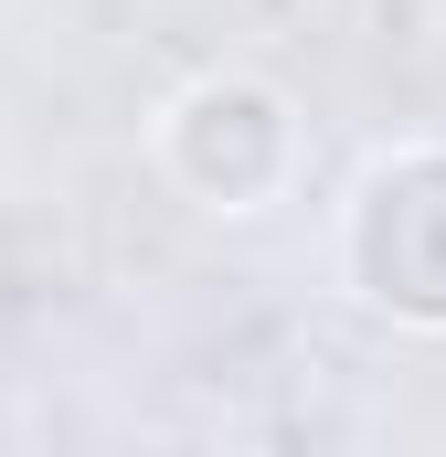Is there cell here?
<instances>
[{
  "instance_id": "1",
  "label": "cell",
  "mask_w": 446,
  "mask_h": 457,
  "mask_svg": "<svg viewBox=\"0 0 446 457\" xmlns=\"http://www.w3.org/2000/svg\"><path fill=\"white\" fill-rule=\"evenodd\" d=\"M351 277L372 309L446 330V149H404L351 203Z\"/></svg>"
},
{
  "instance_id": "2",
  "label": "cell",
  "mask_w": 446,
  "mask_h": 457,
  "mask_svg": "<svg viewBox=\"0 0 446 457\" xmlns=\"http://www.w3.org/2000/svg\"><path fill=\"white\" fill-rule=\"evenodd\" d=\"M170 160H181V181L223 203V213H244L255 192H277V170H287V107L266 96V86H192L181 117H170Z\"/></svg>"
}]
</instances>
